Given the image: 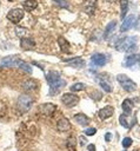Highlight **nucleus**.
<instances>
[{
  "instance_id": "f257e3e1",
  "label": "nucleus",
  "mask_w": 140,
  "mask_h": 151,
  "mask_svg": "<svg viewBox=\"0 0 140 151\" xmlns=\"http://www.w3.org/2000/svg\"><path fill=\"white\" fill-rule=\"evenodd\" d=\"M136 42H138L136 37H126L119 40L115 48L116 51H120V52H132L135 50Z\"/></svg>"
},
{
  "instance_id": "f03ea898",
  "label": "nucleus",
  "mask_w": 140,
  "mask_h": 151,
  "mask_svg": "<svg viewBox=\"0 0 140 151\" xmlns=\"http://www.w3.org/2000/svg\"><path fill=\"white\" fill-rule=\"evenodd\" d=\"M116 80L119 81V84L121 85V87L126 91V92H133L136 90V83H134L131 78H128L126 74H118L116 76Z\"/></svg>"
},
{
  "instance_id": "7ed1b4c3",
  "label": "nucleus",
  "mask_w": 140,
  "mask_h": 151,
  "mask_svg": "<svg viewBox=\"0 0 140 151\" xmlns=\"http://www.w3.org/2000/svg\"><path fill=\"white\" fill-rule=\"evenodd\" d=\"M32 104H33V99L27 96V94H20L18 97V100H16V107L20 112L25 113L27 111H29V109L32 107Z\"/></svg>"
},
{
  "instance_id": "20e7f679",
  "label": "nucleus",
  "mask_w": 140,
  "mask_h": 151,
  "mask_svg": "<svg viewBox=\"0 0 140 151\" xmlns=\"http://www.w3.org/2000/svg\"><path fill=\"white\" fill-rule=\"evenodd\" d=\"M61 101H62V104H64L65 106H67V107H74V106H76V105L79 104L80 98H79L76 94H74V93L67 92V93H64V94L61 96Z\"/></svg>"
},
{
  "instance_id": "39448f33",
  "label": "nucleus",
  "mask_w": 140,
  "mask_h": 151,
  "mask_svg": "<svg viewBox=\"0 0 140 151\" xmlns=\"http://www.w3.org/2000/svg\"><path fill=\"white\" fill-rule=\"evenodd\" d=\"M24 15H25L24 9H21V8H13V9H11L7 13V19L11 22H13V24H19L22 20Z\"/></svg>"
},
{
  "instance_id": "423d86ee",
  "label": "nucleus",
  "mask_w": 140,
  "mask_h": 151,
  "mask_svg": "<svg viewBox=\"0 0 140 151\" xmlns=\"http://www.w3.org/2000/svg\"><path fill=\"white\" fill-rule=\"evenodd\" d=\"M20 59L18 55H7L0 60V67H13L20 64Z\"/></svg>"
},
{
  "instance_id": "0eeeda50",
  "label": "nucleus",
  "mask_w": 140,
  "mask_h": 151,
  "mask_svg": "<svg viewBox=\"0 0 140 151\" xmlns=\"http://www.w3.org/2000/svg\"><path fill=\"white\" fill-rule=\"evenodd\" d=\"M135 65H139V67H140V54H129V55L125 57L122 60L124 67L131 68L132 66H135Z\"/></svg>"
},
{
  "instance_id": "6e6552de",
  "label": "nucleus",
  "mask_w": 140,
  "mask_h": 151,
  "mask_svg": "<svg viewBox=\"0 0 140 151\" xmlns=\"http://www.w3.org/2000/svg\"><path fill=\"white\" fill-rule=\"evenodd\" d=\"M65 85H66V81H65L64 79H61V78H60L59 80H56L55 83L51 84V85H49V96H55V94H58V92H59L61 88H64Z\"/></svg>"
},
{
  "instance_id": "1a4fd4ad",
  "label": "nucleus",
  "mask_w": 140,
  "mask_h": 151,
  "mask_svg": "<svg viewBox=\"0 0 140 151\" xmlns=\"http://www.w3.org/2000/svg\"><path fill=\"white\" fill-rule=\"evenodd\" d=\"M91 61H92V64L95 65V66H104V65H106V63H107V58H106V55L102 54V53H94V54L91 57Z\"/></svg>"
},
{
  "instance_id": "9d476101",
  "label": "nucleus",
  "mask_w": 140,
  "mask_h": 151,
  "mask_svg": "<svg viewBox=\"0 0 140 151\" xmlns=\"http://www.w3.org/2000/svg\"><path fill=\"white\" fill-rule=\"evenodd\" d=\"M134 21H135V15H134V14L127 15V17L124 19V21H122V24H121V26H120V32H126V31H128V29L132 27V25L134 24Z\"/></svg>"
},
{
  "instance_id": "9b49d317",
  "label": "nucleus",
  "mask_w": 140,
  "mask_h": 151,
  "mask_svg": "<svg viewBox=\"0 0 140 151\" xmlns=\"http://www.w3.org/2000/svg\"><path fill=\"white\" fill-rule=\"evenodd\" d=\"M64 61L67 63L69 66L75 67V68H81V67H84L86 65L85 60L79 58V57H74V58H71V59H64Z\"/></svg>"
},
{
  "instance_id": "f8f14e48",
  "label": "nucleus",
  "mask_w": 140,
  "mask_h": 151,
  "mask_svg": "<svg viewBox=\"0 0 140 151\" xmlns=\"http://www.w3.org/2000/svg\"><path fill=\"white\" fill-rule=\"evenodd\" d=\"M56 129L58 131H61V132H67L71 130V123L69 120L66 118V117H61L58 123H56Z\"/></svg>"
},
{
  "instance_id": "ddd939ff",
  "label": "nucleus",
  "mask_w": 140,
  "mask_h": 151,
  "mask_svg": "<svg viewBox=\"0 0 140 151\" xmlns=\"http://www.w3.org/2000/svg\"><path fill=\"white\" fill-rule=\"evenodd\" d=\"M113 113H114V109H113L112 106H105V107H102V109H100V110L98 111V116H99V118L102 119V120H105V119L112 117Z\"/></svg>"
},
{
  "instance_id": "4468645a",
  "label": "nucleus",
  "mask_w": 140,
  "mask_h": 151,
  "mask_svg": "<svg viewBox=\"0 0 140 151\" xmlns=\"http://www.w3.org/2000/svg\"><path fill=\"white\" fill-rule=\"evenodd\" d=\"M73 119H74L75 123H78L80 126H87V125L91 123L89 117H87L85 113H76V114H74Z\"/></svg>"
},
{
  "instance_id": "2eb2a0df",
  "label": "nucleus",
  "mask_w": 140,
  "mask_h": 151,
  "mask_svg": "<svg viewBox=\"0 0 140 151\" xmlns=\"http://www.w3.org/2000/svg\"><path fill=\"white\" fill-rule=\"evenodd\" d=\"M34 46H35V41L33 39H31V38H21L20 39V47L22 50H26V51L33 50Z\"/></svg>"
},
{
  "instance_id": "dca6fc26",
  "label": "nucleus",
  "mask_w": 140,
  "mask_h": 151,
  "mask_svg": "<svg viewBox=\"0 0 140 151\" xmlns=\"http://www.w3.org/2000/svg\"><path fill=\"white\" fill-rule=\"evenodd\" d=\"M95 6H96V0H86L82 5V8L86 13L92 14L93 11L95 9Z\"/></svg>"
},
{
  "instance_id": "f3484780",
  "label": "nucleus",
  "mask_w": 140,
  "mask_h": 151,
  "mask_svg": "<svg viewBox=\"0 0 140 151\" xmlns=\"http://www.w3.org/2000/svg\"><path fill=\"white\" fill-rule=\"evenodd\" d=\"M59 79H60V73L58 71H49L48 73H46V80H47L48 85L55 83Z\"/></svg>"
},
{
  "instance_id": "a211bd4d",
  "label": "nucleus",
  "mask_w": 140,
  "mask_h": 151,
  "mask_svg": "<svg viewBox=\"0 0 140 151\" xmlns=\"http://www.w3.org/2000/svg\"><path fill=\"white\" fill-rule=\"evenodd\" d=\"M133 106H134V104H133V101H132L131 99H125V100L122 101V104H121L122 111H124V113H125L126 116H128V114L132 113Z\"/></svg>"
},
{
  "instance_id": "6ab92c4d",
  "label": "nucleus",
  "mask_w": 140,
  "mask_h": 151,
  "mask_svg": "<svg viewBox=\"0 0 140 151\" xmlns=\"http://www.w3.org/2000/svg\"><path fill=\"white\" fill-rule=\"evenodd\" d=\"M36 81L35 80H33V79H27V80H25L24 83H22V88L25 90V91H33V90H35L36 88Z\"/></svg>"
},
{
  "instance_id": "aec40b11",
  "label": "nucleus",
  "mask_w": 140,
  "mask_h": 151,
  "mask_svg": "<svg viewBox=\"0 0 140 151\" xmlns=\"http://www.w3.org/2000/svg\"><path fill=\"white\" fill-rule=\"evenodd\" d=\"M115 27H116V20H112V21H109L108 25L106 26L105 31H104V39H107L108 35L114 31Z\"/></svg>"
},
{
  "instance_id": "412c9836",
  "label": "nucleus",
  "mask_w": 140,
  "mask_h": 151,
  "mask_svg": "<svg viewBox=\"0 0 140 151\" xmlns=\"http://www.w3.org/2000/svg\"><path fill=\"white\" fill-rule=\"evenodd\" d=\"M22 6H24V9L31 12L38 7V1L36 0H25L22 2Z\"/></svg>"
},
{
  "instance_id": "4be33fe9",
  "label": "nucleus",
  "mask_w": 140,
  "mask_h": 151,
  "mask_svg": "<svg viewBox=\"0 0 140 151\" xmlns=\"http://www.w3.org/2000/svg\"><path fill=\"white\" fill-rule=\"evenodd\" d=\"M58 44H59L60 50H61L62 52H65V53H68V52H69L71 45H69V42H68L65 38H59V39H58Z\"/></svg>"
},
{
  "instance_id": "5701e85b",
  "label": "nucleus",
  "mask_w": 140,
  "mask_h": 151,
  "mask_svg": "<svg viewBox=\"0 0 140 151\" xmlns=\"http://www.w3.org/2000/svg\"><path fill=\"white\" fill-rule=\"evenodd\" d=\"M54 110H55V105L54 104H51V103H46V104H44L42 106H41V111L45 113V114H52L53 112H54Z\"/></svg>"
},
{
  "instance_id": "b1692460",
  "label": "nucleus",
  "mask_w": 140,
  "mask_h": 151,
  "mask_svg": "<svg viewBox=\"0 0 140 151\" xmlns=\"http://www.w3.org/2000/svg\"><path fill=\"white\" fill-rule=\"evenodd\" d=\"M120 8H121V19H125L128 11V0H120Z\"/></svg>"
},
{
  "instance_id": "393cba45",
  "label": "nucleus",
  "mask_w": 140,
  "mask_h": 151,
  "mask_svg": "<svg viewBox=\"0 0 140 151\" xmlns=\"http://www.w3.org/2000/svg\"><path fill=\"white\" fill-rule=\"evenodd\" d=\"M86 88V85L84 83H75L73 85H71V91L72 92H79V91H84Z\"/></svg>"
},
{
  "instance_id": "a878e982",
  "label": "nucleus",
  "mask_w": 140,
  "mask_h": 151,
  "mask_svg": "<svg viewBox=\"0 0 140 151\" xmlns=\"http://www.w3.org/2000/svg\"><path fill=\"white\" fill-rule=\"evenodd\" d=\"M18 66H19V68L22 70L24 72H26V73H32V66H31L28 63H26V61H20V64H19Z\"/></svg>"
},
{
  "instance_id": "bb28decb",
  "label": "nucleus",
  "mask_w": 140,
  "mask_h": 151,
  "mask_svg": "<svg viewBox=\"0 0 140 151\" xmlns=\"http://www.w3.org/2000/svg\"><path fill=\"white\" fill-rule=\"evenodd\" d=\"M99 85H100V87H101L104 91H106V92H112V86H111V84H109L108 81H106V80H99Z\"/></svg>"
},
{
  "instance_id": "cd10ccee",
  "label": "nucleus",
  "mask_w": 140,
  "mask_h": 151,
  "mask_svg": "<svg viewBox=\"0 0 140 151\" xmlns=\"http://www.w3.org/2000/svg\"><path fill=\"white\" fill-rule=\"evenodd\" d=\"M119 122H120L121 126H124L125 129H129V124H128V122H127V116H126L125 113H124V114H120Z\"/></svg>"
},
{
  "instance_id": "c85d7f7f",
  "label": "nucleus",
  "mask_w": 140,
  "mask_h": 151,
  "mask_svg": "<svg viewBox=\"0 0 140 151\" xmlns=\"http://www.w3.org/2000/svg\"><path fill=\"white\" fill-rule=\"evenodd\" d=\"M75 145H76L75 139L73 137L68 138V140H67V149L71 150V151H75Z\"/></svg>"
},
{
  "instance_id": "c756f323",
  "label": "nucleus",
  "mask_w": 140,
  "mask_h": 151,
  "mask_svg": "<svg viewBox=\"0 0 140 151\" xmlns=\"http://www.w3.org/2000/svg\"><path fill=\"white\" fill-rule=\"evenodd\" d=\"M132 143H133V140H132V138H129V137H125L124 139H122V146L125 147V149H127V147H129L131 145H132Z\"/></svg>"
},
{
  "instance_id": "7c9ffc66",
  "label": "nucleus",
  "mask_w": 140,
  "mask_h": 151,
  "mask_svg": "<svg viewBox=\"0 0 140 151\" xmlns=\"http://www.w3.org/2000/svg\"><path fill=\"white\" fill-rule=\"evenodd\" d=\"M55 4H58L61 8H68L69 7V4L67 0H53Z\"/></svg>"
},
{
  "instance_id": "2f4dec72",
  "label": "nucleus",
  "mask_w": 140,
  "mask_h": 151,
  "mask_svg": "<svg viewBox=\"0 0 140 151\" xmlns=\"http://www.w3.org/2000/svg\"><path fill=\"white\" fill-rule=\"evenodd\" d=\"M95 132H96V129H95V127H88V129H86V130L84 131V133H85L86 136H94Z\"/></svg>"
},
{
  "instance_id": "473e14b6",
  "label": "nucleus",
  "mask_w": 140,
  "mask_h": 151,
  "mask_svg": "<svg viewBox=\"0 0 140 151\" xmlns=\"http://www.w3.org/2000/svg\"><path fill=\"white\" fill-rule=\"evenodd\" d=\"M105 140H106V142H111V140H112V133H111V132H106V134H105Z\"/></svg>"
},
{
  "instance_id": "72a5a7b5",
  "label": "nucleus",
  "mask_w": 140,
  "mask_h": 151,
  "mask_svg": "<svg viewBox=\"0 0 140 151\" xmlns=\"http://www.w3.org/2000/svg\"><path fill=\"white\" fill-rule=\"evenodd\" d=\"M79 142H80V145L84 146V145L86 144V138H85L84 136H80V137H79Z\"/></svg>"
},
{
  "instance_id": "f704fd0d",
  "label": "nucleus",
  "mask_w": 140,
  "mask_h": 151,
  "mask_svg": "<svg viewBox=\"0 0 140 151\" xmlns=\"http://www.w3.org/2000/svg\"><path fill=\"white\" fill-rule=\"evenodd\" d=\"M87 149H88V151H95V145L94 144H88Z\"/></svg>"
},
{
  "instance_id": "c9c22d12",
  "label": "nucleus",
  "mask_w": 140,
  "mask_h": 151,
  "mask_svg": "<svg viewBox=\"0 0 140 151\" xmlns=\"http://www.w3.org/2000/svg\"><path fill=\"white\" fill-rule=\"evenodd\" d=\"M111 1H112V0H111Z\"/></svg>"
}]
</instances>
